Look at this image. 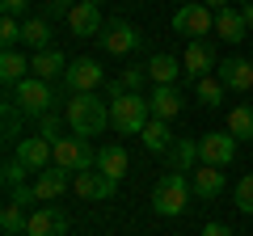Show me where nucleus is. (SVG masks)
Masks as SVG:
<instances>
[{
	"label": "nucleus",
	"instance_id": "14",
	"mask_svg": "<svg viewBox=\"0 0 253 236\" xmlns=\"http://www.w3.org/2000/svg\"><path fill=\"white\" fill-rule=\"evenodd\" d=\"M76 173L72 169H63V164H46L42 173H34V190H38V202H55L68 186H72Z\"/></svg>",
	"mask_w": 253,
	"mask_h": 236
},
{
	"label": "nucleus",
	"instance_id": "41",
	"mask_svg": "<svg viewBox=\"0 0 253 236\" xmlns=\"http://www.w3.org/2000/svg\"><path fill=\"white\" fill-rule=\"evenodd\" d=\"M181 4H190V0H181Z\"/></svg>",
	"mask_w": 253,
	"mask_h": 236
},
{
	"label": "nucleus",
	"instance_id": "40",
	"mask_svg": "<svg viewBox=\"0 0 253 236\" xmlns=\"http://www.w3.org/2000/svg\"><path fill=\"white\" fill-rule=\"evenodd\" d=\"M203 4H207V9H215V13H219V9H228V0H203Z\"/></svg>",
	"mask_w": 253,
	"mask_h": 236
},
{
	"label": "nucleus",
	"instance_id": "23",
	"mask_svg": "<svg viewBox=\"0 0 253 236\" xmlns=\"http://www.w3.org/2000/svg\"><path fill=\"white\" fill-rule=\"evenodd\" d=\"M245 30H249L245 13H236V9H219V13H215V34L224 38V42H241Z\"/></svg>",
	"mask_w": 253,
	"mask_h": 236
},
{
	"label": "nucleus",
	"instance_id": "25",
	"mask_svg": "<svg viewBox=\"0 0 253 236\" xmlns=\"http://www.w3.org/2000/svg\"><path fill=\"white\" fill-rule=\"evenodd\" d=\"M139 139H144L148 152H169V148H173V131H169V122H165V118H152Z\"/></svg>",
	"mask_w": 253,
	"mask_h": 236
},
{
	"label": "nucleus",
	"instance_id": "26",
	"mask_svg": "<svg viewBox=\"0 0 253 236\" xmlns=\"http://www.w3.org/2000/svg\"><path fill=\"white\" fill-rule=\"evenodd\" d=\"M177 72H186V68H181V59H173V55H152V59H148V76H152L156 84H173Z\"/></svg>",
	"mask_w": 253,
	"mask_h": 236
},
{
	"label": "nucleus",
	"instance_id": "19",
	"mask_svg": "<svg viewBox=\"0 0 253 236\" xmlns=\"http://www.w3.org/2000/svg\"><path fill=\"white\" fill-rule=\"evenodd\" d=\"M97 169L106 173L110 182H123V177H126V169H131V156H126V148L106 144V148L97 152Z\"/></svg>",
	"mask_w": 253,
	"mask_h": 236
},
{
	"label": "nucleus",
	"instance_id": "32",
	"mask_svg": "<svg viewBox=\"0 0 253 236\" xmlns=\"http://www.w3.org/2000/svg\"><path fill=\"white\" fill-rule=\"evenodd\" d=\"M0 177H4V186H9V194H13V190H17V186H26L30 169H26V164L17 160V156H9V160H4V173H0Z\"/></svg>",
	"mask_w": 253,
	"mask_h": 236
},
{
	"label": "nucleus",
	"instance_id": "9",
	"mask_svg": "<svg viewBox=\"0 0 253 236\" xmlns=\"http://www.w3.org/2000/svg\"><path fill=\"white\" fill-rule=\"evenodd\" d=\"M236 144L241 139L232 135V131H211V135L199 139V152H203V164H219V169H228L236 156Z\"/></svg>",
	"mask_w": 253,
	"mask_h": 236
},
{
	"label": "nucleus",
	"instance_id": "44",
	"mask_svg": "<svg viewBox=\"0 0 253 236\" xmlns=\"http://www.w3.org/2000/svg\"><path fill=\"white\" fill-rule=\"evenodd\" d=\"M249 93H253V89H249Z\"/></svg>",
	"mask_w": 253,
	"mask_h": 236
},
{
	"label": "nucleus",
	"instance_id": "3",
	"mask_svg": "<svg viewBox=\"0 0 253 236\" xmlns=\"http://www.w3.org/2000/svg\"><path fill=\"white\" fill-rule=\"evenodd\" d=\"M190 177L181 169H173V173H165L161 182H156V190H152V211L156 215H165V219H173V215H181L186 211V202H190Z\"/></svg>",
	"mask_w": 253,
	"mask_h": 236
},
{
	"label": "nucleus",
	"instance_id": "17",
	"mask_svg": "<svg viewBox=\"0 0 253 236\" xmlns=\"http://www.w3.org/2000/svg\"><path fill=\"white\" fill-rule=\"evenodd\" d=\"M30 72L55 84V80H63V72H68V59H63V51L46 46V51H34V55H30Z\"/></svg>",
	"mask_w": 253,
	"mask_h": 236
},
{
	"label": "nucleus",
	"instance_id": "28",
	"mask_svg": "<svg viewBox=\"0 0 253 236\" xmlns=\"http://www.w3.org/2000/svg\"><path fill=\"white\" fill-rule=\"evenodd\" d=\"M169 156H173V169H194V160L203 164V152H199V144H194V139H177V144L169 148Z\"/></svg>",
	"mask_w": 253,
	"mask_h": 236
},
{
	"label": "nucleus",
	"instance_id": "10",
	"mask_svg": "<svg viewBox=\"0 0 253 236\" xmlns=\"http://www.w3.org/2000/svg\"><path fill=\"white\" fill-rule=\"evenodd\" d=\"M181 68H186L190 84H194V80H203V76H211V72H215V51H211V42H207V38H190L186 55H181Z\"/></svg>",
	"mask_w": 253,
	"mask_h": 236
},
{
	"label": "nucleus",
	"instance_id": "37",
	"mask_svg": "<svg viewBox=\"0 0 253 236\" xmlns=\"http://www.w3.org/2000/svg\"><path fill=\"white\" fill-rule=\"evenodd\" d=\"M0 9L9 13V17H21V21H26V13H30V0H0Z\"/></svg>",
	"mask_w": 253,
	"mask_h": 236
},
{
	"label": "nucleus",
	"instance_id": "30",
	"mask_svg": "<svg viewBox=\"0 0 253 236\" xmlns=\"http://www.w3.org/2000/svg\"><path fill=\"white\" fill-rule=\"evenodd\" d=\"M228 131L236 139H253V106H232L228 110Z\"/></svg>",
	"mask_w": 253,
	"mask_h": 236
},
{
	"label": "nucleus",
	"instance_id": "16",
	"mask_svg": "<svg viewBox=\"0 0 253 236\" xmlns=\"http://www.w3.org/2000/svg\"><path fill=\"white\" fill-rule=\"evenodd\" d=\"M13 156H17L30 173H42L46 164H51V139L46 135H26L17 148H13Z\"/></svg>",
	"mask_w": 253,
	"mask_h": 236
},
{
	"label": "nucleus",
	"instance_id": "18",
	"mask_svg": "<svg viewBox=\"0 0 253 236\" xmlns=\"http://www.w3.org/2000/svg\"><path fill=\"white\" fill-rule=\"evenodd\" d=\"M194 194L199 198H219V194L228 190V177H224V169L219 164H203V169H194Z\"/></svg>",
	"mask_w": 253,
	"mask_h": 236
},
{
	"label": "nucleus",
	"instance_id": "2",
	"mask_svg": "<svg viewBox=\"0 0 253 236\" xmlns=\"http://www.w3.org/2000/svg\"><path fill=\"white\" fill-rule=\"evenodd\" d=\"M148 122H152L148 97H139V93H118V97L110 101V127H114L118 135H144Z\"/></svg>",
	"mask_w": 253,
	"mask_h": 236
},
{
	"label": "nucleus",
	"instance_id": "36",
	"mask_svg": "<svg viewBox=\"0 0 253 236\" xmlns=\"http://www.w3.org/2000/svg\"><path fill=\"white\" fill-rule=\"evenodd\" d=\"M42 9H46V17H68L72 13V0H42Z\"/></svg>",
	"mask_w": 253,
	"mask_h": 236
},
{
	"label": "nucleus",
	"instance_id": "13",
	"mask_svg": "<svg viewBox=\"0 0 253 236\" xmlns=\"http://www.w3.org/2000/svg\"><path fill=\"white\" fill-rule=\"evenodd\" d=\"M68 30H72V38H101L106 21H101L97 4H89V0H76L72 13H68Z\"/></svg>",
	"mask_w": 253,
	"mask_h": 236
},
{
	"label": "nucleus",
	"instance_id": "27",
	"mask_svg": "<svg viewBox=\"0 0 253 236\" xmlns=\"http://www.w3.org/2000/svg\"><path fill=\"white\" fill-rule=\"evenodd\" d=\"M144 80H148V64L144 68H123L106 89H110V97H118V93H139V84H144Z\"/></svg>",
	"mask_w": 253,
	"mask_h": 236
},
{
	"label": "nucleus",
	"instance_id": "11",
	"mask_svg": "<svg viewBox=\"0 0 253 236\" xmlns=\"http://www.w3.org/2000/svg\"><path fill=\"white\" fill-rule=\"evenodd\" d=\"M63 232H68V215H63L55 202H42V207L30 211L26 236H63Z\"/></svg>",
	"mask_w": 253,
	"mask_h": 236
},
{
	"label": "nucleus",
	"instance_id": "8",
	"mask_svg": "<svg viewBox=\"0 0 253 236\" xmlns=\"http://www.w3.org/2000/svg\"><path fill=\"white\" fill-rule=\"evenodd\" d=\"M72 190L81 194L84 202H106V198H114L118 182H110L101 169H81V173L72 177Z\"/></svg>",
	"mask_w": 253,
	"mask_h": 236
},
{
	"label": "nucleus",
	"instance_id": "5",
	"mask_svg": "<svg viewBox=\"0 0 253 236\" xmlns=\"http://www.w3.org/2000/svg\"><path fill=\"white\" fill-rule=\"evenodd\" d=\"M51 164H63V169H72V173L97 169V152H93V144L81 139V135H59L51 144Z\"/></svg>",
	"mask_w": 253,
	"mask_h": 236
},
{
	"label": "nucleus",
	"instance_id": "34",
	"mask_svg": "<svg viewBox=\"0 0 253 236\" xmlns=\"http://www.w3.org/2000/svg\"><path fill=\"white\" fill-rule=\"evenodd\" d=\"M38 135H46L51 144L59 139V114H55V110H51V114H42V118H38Z\"/></svg>",
	"mask_w": 253,
	"mask_h": 236
},
{
	"label": "nucleus",
	"instance_id": "39",
	"mask_svg": "<svg viewBox=\"0 0 253 236\" xmlns=\"http://www.w3.org/2000/svg\"><path fill=\"white\" fill-rule=\"evenodd\" d=\"M241 13H245V21H249V30H253V0H245V4H241Z\"/></svg>",
	"mask_w": 253,
	"mask_h": 236
},
{
	"label": "nucleus",
	"instance_id": "20",
	"mask_svg": "<svg viewBox=\"0 0 253 236\" xmlns=\"http://www.w3.org/2000/svg\"><path fill=\"white\" fill-rule=\"evenodd\" d=\"M148 106H152V118H177L181 114V93L173 89V84H156L152 89V97H148Z\"/></svg>",
	"mask_w": 253,
	"mask_h": 236
},
{
	"label": "nucleus",
	"instance_id": "31",
	"mask_svg": "<svg viewBox=\"0 0 253 236\" xmlns=\"http://www.w3.org/2000/svg\"><path fill=\"white\" fill-rule=\"evenodd\" d=\"M232 202H236V211L253 215V173H245L241 182H236V190H232Z\"/></svg>",
	"mask_w": 253,
	"mask_h": 236
},
{
	"label": "nucleus",
	"instance_id": "43",
	"mask_svg": "<svg viewBox=\"0 0 253 236\" xmlns=\"http://www.w3.org/2000/svg\"><path fill=\"white\" fill-rule=\"evenodd\" d=\"M241 4H245V0H241Z\"/></svg>",
	"mask_w": 253,
	"mask_h": 236
},
{
	"label": "nucleus",
	"instance_id": "35",
	"mask_svg": "<svg viewBox=\"0 0 253 236\" xmlns=\"http://www.w3.org/2000/svg\"><path fill=\"white\" fill-rule=\"evenodd\" d=\"M9 198H13V202H21V207H30V202H38V190H34V182H26V186H17Z\"/></svg>",
	"mask_w": 253,
	"mask_h": 236
},
{
	"label": "nucleus",
	"instance_id": "15",
	"mask_svg": "<svg viewBox=\"0 0 253 236\" xmlns=\"http://www.w3.org/2000/svg\"><path fill=\"white\" fill-rule=\"evenodd\" d=\"M215 76L228 84V93H249L253 89V64L245 55H232L224 64H215Z\"/></svg>",
	"mask_w": 253,
	"mask_h": 236
},
{
	"label": "nucleus",
	"instance_id": "22",
	"mask_svg": "<svg viewBox=\"0 0 253 236\" xmlns=\"http://www.w3.org/2000/svg\"><path fill=\"white\" fill-rule=\"evenodd\" d=\"M26 76H30V59L21 51H13V46H4V55H0V80L13 89V84L26 80Z\"/></svg>",
	"mask_w": 253,
	"mask_h": 236
},
{
	"label": "nucleus",
	"instance_id": "33",
	"mask_svg": "<svg viewBox=\"0 0 253 236\" xmlns=\"http://www.w3.org/2000/svg\"><path fill=\"white\" fill-rule=\"evenodd\" d=\"M0 42H4V46H17L21 42V17H9V13L0 17Z\"/></svg>",
	"mask_w": 253,
	"mask_h": 236
},
{
	"label": "nucleus",
	"instance_id": "24",
	"mask_svg": "<svg viewBox=\"0 0 253 236\" xmlns=\"http://www.w3.org/2000/svg\"><path fill=\"white\" fill-rule=\"evenodd\" d=\"M224 97H228V84L219 80V76H203V80H194V101H203L207 110L224 106Z\"/></svg>",
	"mask_w": 253,
	"mask_h": 236
},
{
	"label": "nucleus",
	"instance_id": "38",
	"mask_svg": "<svg viewBox=\"0 0 253 236\" xmlns=\"http://www.w3.org/2000/svg\"><path fill=\"white\" fill-rule=\"evenodd\" d=\"M203 236H232V232H228L224 224H207V228H203Z\"/></svg>",
	"mask_w": 253,
	"mask_h": 236
},
{
	"label": "nucleus",
	"instance_id": "21",
	"mask_svg": "<svg viewBox=\"0 0 253 236\" xmlns=\"http://www.w3.org/2000/svg\"><path fill=\"white\" fill-rule=\"evenodd\" d=\"M21 42L30 51H46L51 46V17H26L21 21Z\"/></svg>",
	"mask_w": 253,
	"mask_h": 236
},
{
	"label": "nucleus",
	"instance_id": "12",
	"mask_svg": "<svg viewBox=\"0 0 253 236\" xmlns=\"http://www.w3.org/2000/svg\"><path fill=\"white\" fill-rule=\"evenodd\" d=\"M97 42H101V51H106V55H131L139 46V30L131 26V21H110V26L101 30Z\"/></svg>",
	"mask_w": 253,
	"mask_h": 236
},
{
	"label": "nucleus",
	"instance_id": "4",
	"mask_svg": "<svg viewBox=\"0 0 253 236\" xmlns=\"http://www.w3.org/2000/svg\"><path fill=\"white\" fill-rule=\"evenodd\" d=\"M9 93H13V101H17V106L26 110L30 118H42V114H51V110L59 106V101H55L51 80H42V76H34V72H30L26 80H17Z\"/></svg>",
	"mask_w": 253,
	"mask_h": 236
},
{
	"label": "nucleus",
	"instance_id": "7",
	"mask_svg": "<svg viewBox=\"0 0 253 236\" xmlns=\"http://www.w3.org/2000/svg\"><path fill=\"white\" fill-rule=\"evenodd\" d=\"M106 80L101 76V64L97 59H76V64H68V72H63V93H97V84Z\"/></svg>",
	"mask_w": 253,
	"mask_h": 236
},
{
	"label": "nucleus",
	"instance_id": "1",
	"mask_svg": "<svg viewBox=\"0 0 253 236\" xmlns=\"http://www.w3.org/2000/svg\"><path fill=\"white\" fill-rule=\"evenodd\" d=\"M63 122L72 127V135L93 139L110 127V101H101L97 93H72L63 106Z\"/></svg>",
	"mask_w": 253,
	"mask_h": 236
},
{
	"label": "nucleus",
	"instance_id": "6",
	"mask_svg": "<svg viewBox=\"0 0 253 236\" xmlns=\"http://www.w3.org/2000/svg\"><path fill=\"white\" fill-rule=\"evenodd\" d=\"M173 30L186 38H203L215 30V9H207L203 0H190V4H181L177 13H173Z\"/></svg>",
	"mask_w": 253,
	"mask_h": 236
},
{
	"label": "nucleus",
	"instance_id": "42",
	"mask_svg": "<svg viewBox=\"0 0 253 236\" xmlns=\"http://www.w3.org/2000/svg\"><path fill=\"white\" fill-rule=\"evenodd\" d=\"M89 4H97V0H89Z\"/></svg>",
	"mask_w": 253,
	"mask_h": 236
},
{
	"label": "nucleus",
	"instance_id": "29",
	"mask_svg": "<svg viewBox=\"0 0 253 236\" xmlns=\"http://www.w3.org/2000/svg\"><path fill=\"white\" fill-rule=\"evenodd\" d=\"M26 224H30V215H26V207H21V202H4V207H0V228H4V232L9 236H17V232H26Z\"/></svg>",
	"mask_w": 253,
	"mask_h": 236
}]
</instances>
